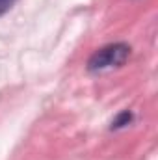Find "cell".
<instances>
[{
	"instance_id": "cell-1",
	"label": "cell",
	"mask_w": 158,
	"mask_h": 160,
	"mask_svg": "<svg viewBox=\"0 0 158 160\" xmlns=\"http://www.w3.org/2000/svg\"><path fill=\"white\" fill-rule=\"evenodd\" d=\"M130 56V47L126 43H110L106 47L97 48L87 60L89 73H101L106 69L121 67Z\"/></svg>"
},
{
	"instance_id": "cell-2",
	"label": "cell",
	"mask_w": 158,
	"mask_h": 160,
	"mask_svg": "<svg viewBox=\"0 0 158 160\" xmlns=\"http://www.w3.org/2000/svg\"><path fill=\"white\" fill-rule=\"evenodd\" d=\"M132 119H134V114L130 112V110H123V112H119L117 116L114 118V121H112V130H119V128H125L126 125H130L132 123Z\"/></svg>"
},
{
	"instance_id": "cell-3",
	"label": "cell",
	"mask_w": 158,
	"mask_h": 160,
	"mask_svg": "<svg viewBox=\"0 0 158 160\" xmlns=\"http://www.w3.org/2000/svg\"><path fill=\"white\" fill-rule=\"evenodd\" d=\"M15 2H17V0H0V17L6 15V13L15 6Z\"/></svg>"
}]
</instances>
